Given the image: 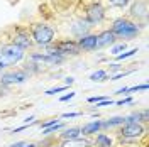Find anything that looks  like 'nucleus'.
I'll return each instance as SVG.
<instances>
[{
  "mask_svg": "<svg viewBox=\"0 0 149 147\" xmlns=\"http://www.w3.org/2000/svg\"><path fill=\"white\" fill-rule=\"evenodd\" d=\"M92 146V142L90 140H86V139H68V140H63V144L61 147H90Z\"/></svg>",
  "mask_w": 149,
  "mask_h": 147,
  "instance_id": "13",
  "label": "nucleus"
},
{
  "mask_svg": "<svg viewBox=\"0 0 149 147\" xmlns=\"http://www.w3.org/2000/svg\"><path fill=\"white\" fill-rule=\"evenodd\" d=\"M73 83H74L73 78H66V85H73Z\"/></svg>",
  "mask_w": 149,
  "mask_h": 147,
  "instance_id": "34",
  "label": "nucleus"
},
{
  "mask_svg": "<svg viewBox=\"0 0 149 147\" xmlns=\"http://www.w3.org/2000/svg\"><path fill=\"white\" fill-rule=\"evenodd\" d=\"M65 90H66V86H56V88H51V90H47L46 95H47V96H51V95H56V93L65 92Z\"/></svg>",
  "mask_w": 149,
  "mask_h": 147,
  "instance_id": "24",
  "label": "nucleus"
},
{
  "mask_svg": "<svg viewBox=\"0 0 149 147\" xmlns=\"http://www.w3.org/2000/svg\"><path fill=\"white\" fill-rule=\"evenodd\" d=\"M26 56V49L15 44H3L0 46V68H9V66L19 64Z\"/></svg>",
  "mask_w": 149,
  "mask_h": 147,
  "instance_id": "1",
  "label": "nucleus"
},
{
  "mask_svg": "<svg viewBox=\"0 0 149 147\" xmlns=\"http://www.w3.org/2000/svg\"><path fill=\"white\" fill-rule=\"evenodd\" d=\"M88 29H90V24L88 22H83V20H80V22H76L73 26V34L74 36H78V37H83L86 36V32H88Z\"/></svg>",
  "mask_w": 149,
  "mask_h": 147,
  "instance_id": "14",
  "label": "nucleus"
},
{
  "mask_svg": "<svg viewBox=\"0 0 149 147\" xmlns=\"http://www.w3.org/2000/svg\"><path fill=\"white\" fill-rule=\"evenodd\" d=\"M113 101L110 100V98H105V100H102V101H98L97 103V107H93V108H102V107H107V105H112Z\"/></svg>",
  "mask_w": 149,
  "mask_h": 147,
  "instance_id": "27",
  "label": "nucleus"
},
{
  "mask_svg": "<svg viewBox=\"0 0 149 147\" xmlns=\"http://www.w3.org/2000/svg\"><path fill=\"white\" fill-rule=\"evenodd\" d=\"M125 47H127V46H125V42H124V44H119V46H115V47H112L110 54H115V56L120 54L122 51H125Z\"/></svg>",
  "mask_w": 149,
  "mask_h": 147,
  "instance_id": "23",
  "label": "nucleus"
},
{
  "mask_svg": "<svg viewBox=\"0 0 149 147\" xmlns=\"http://www.w3.org/2000/svg\"><path fill=\"white\" fill-rule=\"evenodd\" d=\"M119 95H124V93H127V88H120V90H117Z\"/></svg>",
  "mask_w": 149,
  "mask_h": 147,
  "instance_id": "33",
  "label": "nucleus"
},
{
  "mask_svg": "<svg viewBox=\"0 0 149 147\" xmlns=\"http://www.w3.org/2000/svg\"><path fill=\"white\" fill-rule=\"evenodd\" d=\"M115 39H117V37L113 36V32H112V31H102V32L97 36V49L113 44V42H115Z\"/></svg>",
  "mask_w": 149,
  "mask_h": 147,
  "instance_id": "11",
  "label": "nucleus"
},
{
  "mask_svg": "<svg viewBox=\"0 0 149 147\" xmlns=\"http://www.w3.org/2000/svg\"><path fill=\"white\" fill-rule=\"evenodd\" d=\"M80 134H81L80 127H71V129L63 130V132H61V137H63V140H68V139H76V137H80Z\"/></svg>",
  "mask_w": 149,
  "mask_h": 147,
  "instance_id": "15",
  "label": "nucleus"
},
{
  "mask_svg": "<svg viewBox=\"0 0 149 147\" xmlns=\"http://www.w3.org/2000/svg\"><path fill=\"white\" fill-rule=\"evenodd\" d=\"M148 12H149L148 2H146V0H137V2L132 5V9H130V15L139 20V19H146L148 17Z\"/></svg>",
  "mask_w": 149,
  "mask_h": 147,
  "instance_id": "9",
  "label": "nucleus"
},
{
  "mask_svg": "<svg viewBox=\"0 0 149 147\" xmlns=\"http://www.w3.org/2000/svg\"><path fill=\"white\" fill-rule=\"evenodd\" d=\"M137 53V49L134 47V49H130V51H127V53H124V54H117L115 58H117V61H122V59H127V58H130V56H134Z\"/></svg>",
  "mask_w": 149,
  "mask_h": 147,
  "instance_id": "21",
  "label": "nucleus"
},
{
  "mask_svg": "<svg viewBox=\"0 0 149 147\" xmlns=\"http://www.w3.org/2000/svg\"><path fill=\"white\" fill-rule=\"evenodd\" d=\"M12 44L15 46H20L22 49H26L32 44V37H31V32L26 31L22 27H14V34H12Z\"/></svg>",
  "mask_w": 149,
  "mask_h": 147,
  "instance_id": "5",
  "label": "nucleus"
},
{
  "mask_svg": "<svg viewBox=\"0 0 149 147\" xmlns=\"http://www.w3.org/2000/svg\"><path fill=\"white\" fill-rule=\"evenodd\" d=\"M27 80V73L26 71H14V73H5L0 76V83L9 86V85H19Z\"/></svg>",
  "mask_w": 149,
  "mask_h": 147,
  "instance_id": "8",
  "label": "nucleus"
},
{
  "mask_svg": "<svg viewBox=\"0 0 149 147\" xmlns=\"http://www.w3.org/2000/svg\"><path fill=\"white\" fill-rule=\"evenodd\" d=\"M95 146L97 147H112V139L105 134H98L95 139Z\"/></svg>",
  "mask_w": 149,
  "mask_h": 147,
  "instance_id": "16",
  "label": "nucleus"
},
{
  "mask_svg": "<svg viewBox=\"0 0 149 147\" xmlns=\"http://www.w3.org/2000/svg\"><path fill=\"white\" fill-rule=\"evenodd\" d=\"M76 44H78V47H80L81 51H95V49H97V36L86 34V36L80 37V41H78Z\"/></svg>",
  "mask_w": 149,
  "mask_h": 147,
  "instance_id": "10",
  "label": "nucleus"
},
{
  "mask_svg": "<svg viewBox=\"0 0 149 147\" xmlns=\"http://www.w3.org/2000/svg\"><path fill=\"white\" fill-rule=\"evenodd\" d=\"M139 117H141V122H142V123H148V110L139 112Z\"/></svg>",
  "mask_w": 149,
  "mask_h": 147,
  "instance_id": "28",
  "label": "nucleus"
},
{
  "mask_svg": "<svg viewBox=\"0 0 149 147\" xmlns=\"http://www.w3.org/2000/svg\"><path fill=\"white\" fill-rule=\"evenodd\" d=\"M51 54H58V56H68V54H78L80 53V47L78 44L74 42V41H70V39H66V41H61V42H58L51 51H49Z\"/></svg>",
  "mask_w": 149,
  "mask_h": 147,
  "instance_id": "4",
  "label": "nucleus"
},
{
  "mask_svg": "<svg viewBox=\"0 0 149 147\" xmlns=\"http://www.w3.org/2000/svg\"><path fill=\"white\" fill-rule=\"evenodd\" d=\"M63 127H65L63 122H56L54 125H51V127H47V129H42V135H49V134H53V132H58V130H61Z\"/></svg>",
  "mask_w": 149,
  "mask_h": 147,
  "instance_id": "19",
  "label": "nucleus"
},
{
  "mask_svg": "<svg viewBox=\"0 0 149 147\" xmlns=\"http://www.w3.org/2000/svg\"><path fill=\"white\" fill-rule=\"evenodd\" d=\"M124 123V117H112L109 119L107 122H102V127L105 129H112V127H115V125H122Z\"/></svg>",
  "mask_w": 149,
  "mask_h": 147,
  "instance_id": "17",
  "label": "nucleus"
},
{
  "mask_svg": "<svg viewBox=\"0 0 149 147\" xmlns=\"http://www.w3.org/2000/svg\"><path fill=\"white\" fill-rule=\"evenodd\" d=\"M90 80L92 81H105L107 80V71L105 69H98V71L90 74Z\"/></svg>",
  "mask_w": 149,
  "mask_h": 147,
  "instance_id": "18",
  "label": "nucleus"
},
{
  "mask_svg": "<svg viewBox=\"0 0 149 147\" xmlns=\"http://www.w3.org/2000/svg\"><path fill=\"white\" fill-rule=\"evenodd\" d=\"M73 96H74V93H68V95H65V96H61L59 100H61V101H68V100H71Z\"/></svg>",
  "mask_w": 149,
  "mask_h": 147,
  "instance_id": "31",
  "label": "nucleus"
},
{
  "mask_svg": "<svg viewBox=\"0 0 149 147\" xmlns=\"http://www.w3.org/2000/svg\"><path fill=\"white\" fill-rule=\"evenodd\" d=\"M122 66L120 64H110V71H120Z\"/></svg>",
  "mask_w": 149,
  "mask_h": 147,
  "instance_id": "32",
  "label": "nucleus"
},
{
  "mask_svg": "<svg viewBox=\"0 0 149 147\" xmlns=\"http://www.w3.org/2000/svg\"><path fill=\"white\" fill-rule=\"evenodd\" d=\"M102 100H105L103 96H90L88 98V103H98V101H102Z\"/></svg>",
  "mask_w": 149,
  "mask_h": 147,
  "instance_id": "29",
  "label": "nucleus"
},
{
  "mask_svg": "<svg viewBox=\"0 0 149 147\" xmlns=\"http://www.w3.org/2000/svg\"><path fill=\"white\" fill-rule=\"evenodd\" d=\"M81 112H68V113H63L61 119H74V117H80Z\"/></svg>",
  "mask_w": 149,
  "mask_h": 147,
  "instance_id": "26",
  "label": "nucleus"
},
{
  "mask_svg": "<svg viewBox=\"0 0 149 147\" xmlns=\"http://www.w3.org/2000/svg\"><path fill=\"white\" fill-rule=\"evenodd\" d=\"M103 17H105V9L100 3H92L86 9V22L88 24H98V22H102Z\"/></svg>",
  "mask_w": 149,
  "mask_h": 147,
  "instance_id": "7",
  "label": "nucleus"
},
{
  "mask_svg": "<svg viewBox=\"0 0 149 147\" xmlns=\"http://www.w3.org/2000/svg\"><path fill=\"white\" fill-rule=\"evenodd\" d=\"M146 134V129L141 123H125L120 130V135L124 139H139Z\"/></svg>",
  "mask_w": 149,
  "mask_h": 147,
  "instance_id": "6",
  "label": "nucleus"
},
{
  "mask_svg": "<svg viewBox=\"0 0 149 147\" xmlns=\"http://www.w3.org/2000/svg\"><path fill=\"white\" fill-rule=\"evenodd\" d=\"M56 117L54 119H47V120H44V122H42V123H41V129H47V127H51V125H54L56 123Z\"/></svg>",
  "mask_w": 149,
  "mask_h": 147,
  "instance_id": "25",
  "label": "nucleus"
},
{
  "mask_svg": "<svg viewBox=\"0 0 149 147\" xmlns=\"http://www.w3.org/2000/svg\"><path fill=\"white\" fill-rule=\"evenodd\" d=\"M31 37L39 46H51L54 41V29L46 26V24H32Z\"/></svg>",
  "mask_w": 149,
  "mask_h": 147,
  "instance_id": "3",
  "label": "nucleus"
},
{
  "mask_svg": "<svg viewBox=\"0 0 149 147\" xmlns=\"http://www.w3.org/2000/svg\"><path fill=\"white\" fill-rule=\"evenodd\" d=\"M129 103H132V98H124L117 101V105H129Z\"/></svg>",
  "mask_w": 149,
  "mask_h": 147,
  "instance_id": "30",
  "label": "nucleus"
},
{
  "mask_svg": "<svg viewBox=\"0 0 149 147\" xmlns=\"http://www.w3.org/2000/svg\"><path fill=\"white\" fill-rule=\"evenodd\" d=\"M100 129H102V122H100V120H93V122L85 123L80 130H81L83 135H93V134H97Z\"/></svg>",
  "mask_w": 149,
  "mask_h": 147,
  "instance_id": "12",
  "label": "nucleus"
},
{
  "mask_svg": "<svg viewBox=\"0 0 149 147\" xmlns=\"http://www.w3.org/2000/svg\"><path fill=\"white\" fill-rule=\"evenodd\" d=\"M148 85H137V86H132V88H127V92H148Z\"/></svg>",
  "mask_w": 149,
  "mask_h": 147,
  "instance_id": "22",
  "label": "nucleus"
},
{
  "mask_svg": "<svg viewBox=\"0 0 149 147\" xmlns=\"http://www.w3.org/2000/svg\"><path fill=\"white\" fill-rule=\"evenodd\" d=\"M109 2V5L110 7H119V9H124V7H127L129 5L130 0H107Z\"/></svg>",
  "mask_w": 149,
  "mask_h": 147,
  "instance_id": "20",
  "label": "nucleus"
},
{
  "mask_svg": "<svg viewBox=\"0 0 149 147\" xmlns=\"http://www.w3.org/2000/svg\"><path fill=\"white\" fill-rule=\"evenodd\" d=\"M139 31L141 29L136 22H132V20H129L125 17L117 19L112 24V32L119 39H134L136 36H139Z\"/></svg>",
  "mask_w": 149,
  "mask_h": 147,
  "instance_id": "2",
  "label": "nucleus"
}]
</instances>
